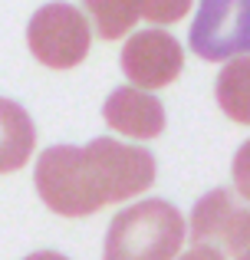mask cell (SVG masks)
Instances as JSON below:
<instances>
[{
  "mask_svg": "<svg viewBox=\"0 0 250 260\" xmlns=\"http://www.w3.org/2000/svg\"><path fill=\"white\" fill-rule=\"evenodd\" d=\"M37 145V125L30 112L10 99H0V175L20 172Z\"/></svg>",
  "mask_w": 250,
  "mask_h": 260,
  "instance_id": "8",
  "label": "cell"
},
{
  "mask_svg": "<svg viewBox=\"0 0 250 260\" xmlns=\"http://www.w3.org/2000/svg\"><path fill=\"white\" fill-rule=\"evenodd\" d=\"M102 119L109 128L128 135V139H155L165 132V109L158 95H148L135 86H119L102 106Z\"/></svg>",
  "mask_w": 250,
  "mask_h": 260,
  "instance_id": "7",
  "label": "cell"
},
{
  "mask_svg": "<svg viewBox=\"0 0 250 260\" xmlns=\"http://www.w3.org/2000/svg\"><path fill=\"white\" fill-rule=\"evenodd\" d=\"M138 10H141L145 20H155V23H174L178 17L188 13V4H145V0H141Z\"/></svg>",
  "mask_w": 250,
  "mask_h": 260,
  "instance_id": "11",
  "label": "cell"
},
{
  "mask_svg": "<svg viewBox=\"0 0 250 260\" xmlns=\"http://www.w3.org/2000/svg\"><path fill=\"white\" fill-rule=\"evenodd\" d=\"M181 66H185V53L171 33L141 30L128 37V43L122 46V73L141 92L174 83Z\"/></svg>",
  "mask_w": 250,
  "mask_h": 260,
  "instance_id": "6",
  "label": "cell"
},
{
  "mask_svg": "<svg viewBox=\"0 0 250 260\" xmlns=\"http://www.w3.org/2000/svg\"><path fill=\"white\" fill-rule=\"evenodd\" d=\"M37 191L63 217H89L112 201H128L152 188L155 155L116 139H92L86 148L53 145L37 161Z\"/></svg>",
  "mask_w": 250,
  "mask_h": 260,
  "instance_id": "1",
  "label": "cell"
},
{
  "mask_svg": "<svg viewBox=\"0 0 250 260\" xmlns=\"http://www.w3.org/2000/svg\"><path fill=\"white\" fill-rule=\"evenodd\" d=\"M26 260H69V257L56 254V250H37V254H30Z\"/></svg>",
  "mask_w": 250,
  "mask_h": 260,
  "instance_id": "14",
  "label": "cell"
},
{
  "mask_svg": "<svg viewBox=\"0 0 250 260\" xmlns=\"http://www.w3.org/2000/svg\"><path fill=\"white\" fill-rule=\"evenodd\" d=\"M178 260H224V254H218L214 247H191L188 254H181Z\"/></svg>",
  "mask_w": 250,
  "mask_h": 260,
  "instance_id": "13",
  "label": "cell"
},
{
  "mask_svg": "<svg viewBox=\"0 0 250 260\" xmlns=\"http://www.w3.org/2000/svg\"><path fill=\"white\" fill-rule=\"evenodd\" d=\"M231 175H234V184H237V191L250 201V139L237 148V155H234Z\"/></svg>",
  "mask_w": 250,
  "mask_h": 260,
  "instance_id": "12",
  "label": "cell"
},
{
  "mask_svg": "<svg viewBox=\"0 0 250 260\" xmlns=\"http://www.w3.org/2000/svg\"><path fill=\"white\" fill-rule=\"evenodd\" d=\"M237 260H250V250H244V254H240V257H237Z\"/></svg>",
  "mask_w": 250,
  "mask_h": 260,
  "instance_id": "15",
  "label": "cell"
},
{
  "mask_svg": "<svg viewBox=\"0 0 250 260\" xmlns=\"http://www.w3.org/2000/svg\"><path fill=\"white\" fill-rule=\"evenodd\" d=\"M185 217L174 204L152 198L119 211L105 234L102 260H171L185 241Z\"/></svg>",
  "mask_w": 250,
  "mask_h": 260,
  "instance_id": "2",
  "label": "cell"
},
{
  "mask_svg": "<svg viewBox=\"0 0 250 260\" xmlns=\"http://www.w3.org/2000/svg\"><path fill=\"white\" fill-rule=\"evenodd\" d=\"M89 13H92V20H96V30L102 33L105 40L122 37L128 26L141 17L138 4H132V0H125V4H119V0H109V4H105V0H92Z\"/></svg>",
  "mask_w": 250,
  "mask_h": 260,
  "instance_id": "10",
  "label": "cell"
},
{
  "mask_svg": "<svg viewBox=\"0 0 250 260\" xmlns=\"http://www.w3.org/2000/svg\"><path fill=\"white\" fill-rule=\"evenodd\" d=\"M201 59H240L250 53V0H204L188 30Z\"/></svg>",
  "mask_w": 250,
  "mask_h": 260,
  "instance_id": "4",
  "label": "cell"
},
{
  "mask_svg": "<svg viewBox=\"0 0 250 260\" xmlns=\"http://www.w3.org/2000/svg\"><path fill=\"white\" fill-rule=\"evenodd\" d=\"M218 106L224 109L227 119L250 125V56L231 59L218 76Z\"/></svg>",
  "mask_w": 250,
  "mask_h": 260,
  "instance_id": "9",
  "label": "cell"
},
{
  "mask_svg": "<svg viewBox=\"0 0 250 260\" xmlns=\"http://www.w3.org/2000/svg\"><path fill=\"white\" fill-rule=\"evenodd\" d=\"M30 53L50 70H73L89 53V23L69 4H46L30 17L26 26Z\"/></svg>",
  "mask_w": 250,
  "mask_h": 260,
  "instance_id": "3",
  "label": "cell"
},
{
  "mask_svg": "<svg viewBox=\"0 0 250 260\" xmlns=\"http://www.w3.org/2000/svg\"><path fill=\"white\" fill-rule=\"evenodd\" d=\"M188 231L198 247H207L214 241L240 257L250 250V208L234 198V191L214 188L194 204Z\"/></svg>",
  "mask_w": 250,
  "mask_h": 260,
  "instance_id": "5",
  "label": "cell"
}]
</instances>
